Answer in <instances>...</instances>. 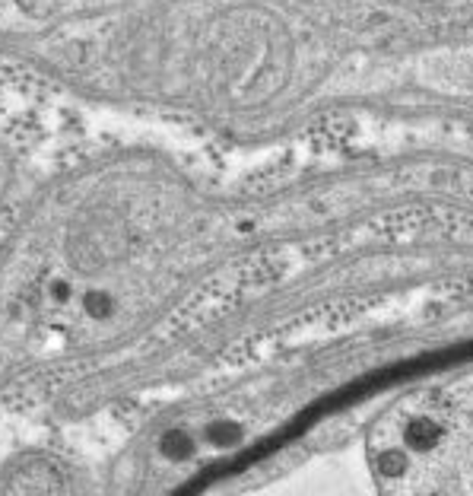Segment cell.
I'll return each mask as SVG.
<instances>
[{"label":"cell","instance_id":"cell-2","mask_svg":"<svg viewBox=\"0 0 473 496\" xmlns=\"http://www.w3.org/2000/svg\"><path fill=\"white\" fill-rule=\"evenodd\" d=\"M0 496H92L86 480L51 452L13 455L0 471Z\"/></svg>","mask_w":473,"mask_h":496},{"label":"cell","instance_id":"cell-1","mask_svg":"<svg viewBox=\"0 0 473 496\" xmlns=\"http://www.w3.org/2000/svg\"><path fill=\"white\" fill-rule=\"evenodd\" d=\"M219 496H473V344L238 426L191 474Z\"/></svg>","mask_w":473,"mask_h":496}]
</instances>
